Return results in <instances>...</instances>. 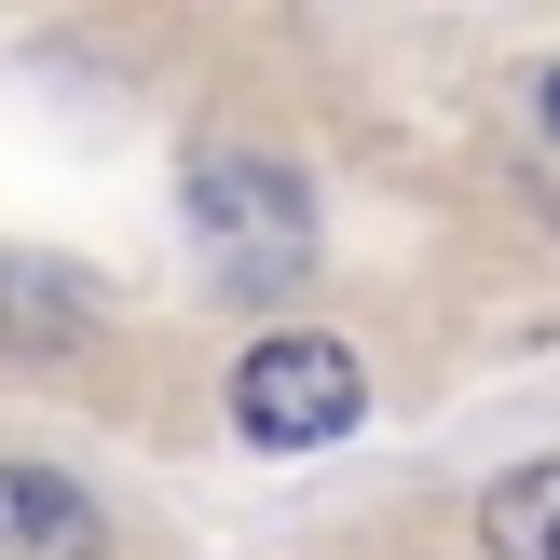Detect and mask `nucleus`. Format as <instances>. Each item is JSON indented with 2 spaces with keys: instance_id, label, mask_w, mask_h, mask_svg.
Masks as SVG:
<instances>
[{
  "instance_id": "nucleus-4",
  "label": "nucleus",
  "mask_w": 560,
  "mask_h": 560,
  "mask_svg": "<svg viewBox=\"0 0 560 560\" xmlns=\"http://www.w3.org/2000/svg\"><path fill=\"white\" fill-rule=\"evenodd\" d=\"M191 206H206L219 233H246V219L288 233V219H301V178H288V164H260V151H206V164H191Z\"/></svg>"
},
{
  "instance_id": "nucleus-1",
  "label": "nucleus",
  "mask_w": 560,
  "mask_h": 560,
  "mask_svg": "<svg viewBox=\"0 0 560 560\" xmlns=\"http://www.w3.org/2000/svg\"><path fill=\"white\" fill-rule=\"evenodd\" d=\"M355 355L328 342V328H273V342H246L233 370V424L246 452H328V438H355Z\"/></svg>"
},
{
  "instance_id": "nucleus-3",
  "label": "nucleus",
  "mask_w": 560,
  "mask_h": 560,
  "mask_svg": "<svg viewBox=\"0 0 560 560\" xmlns=\"http://www.w3.org/2000/svg\"><path fill=\"white\" fill-rule=\"evenodd\" d=\"M479 547L492 560H560V452L547 465H506V479L479 492Z\"/></svg>"
},
{
  "instance_id": "nucleus-2",
  "label": "nucleus",
  "mask_w": 560,
  "mask_h": 560,
  "mask_svg": "<svg viewBox=\"0 0 560 560\" xmlns=\"http://www.w3.org/2000/svg\"><path fill=\"white\" fill-rule=\"evenodd\" d=\"M96 547H109V520L55 465H0V560H96Z\"/></svg>"
},
{
  "instance_id": "nucleus-5",
  "label": "nucleus",
  "mask_w": 560,
  "mask_h": 560,
  "mask_svg": "<svg viewBox=\"0 0 560 560\" xmlns=\"http://www.w3.org/2000/svg\"><path fill=\"white\" fill-rule=\"evenodd\" d=\"M82 328H96V288H69V273H42V260H0V342L69 355Z\"/></svg>"
},
{
  "instance_id": "nucleus-6",
  "label": "nucleus",
  "mask_w": 560,
  "mask_h": 560,
  "mask_svg": "<svg viewBox=\"0 0 560 560\" xmlns=\"http://www.w3.org/2000/svg\"><path fill=\"white\" fill-rule=\"evenodd\" d=\"M547 137H560V69H547Z\"/></svg>"
}]
</instances>
